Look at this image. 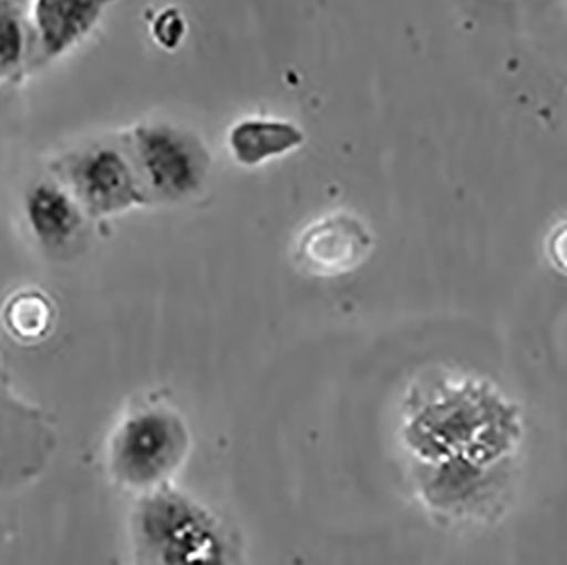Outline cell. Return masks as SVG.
<instances>
[{
    "label": "cell",
    "mask_w": 567,
    "mask_h": 565,
    "mask_svg": "<svg viewBox=\"0 0 567 565\" xmlns=\"http://www.w3.org/2000/svg\"><path fill=\"white\" fill-rule=\"evenodd\" d=\"M135 557L145 564H226L235 544L228 526L171 482L140 494L132 513Z\"/></svg>",
    "instance_id": "obj_1"
},
{
    "label": "cell",
    "mask_w": 567,
    "mask_h": 565,
    "mask_svg": "<svg viewBox=\"0 0 567 565\" xmlns=\"http://www.w3.org/2000/svg\"><path fill=\"white\" fill-rule=\"evenodd\" d=\"M190 450L183 414L167 404H145L130 411L111 433L106 464L117 486L136 494L168 484Z\"/></svg>",
    "instance_id": "obj_2"
},
{
    "label": "cell",
    "mask_w": 567,
    "mask_h": 565,
    "mask_svg": "<svg viewBox=\"0 0 567 565\" xmlns=\"http://www.w3.org/2000/svg\"><path fill=\"white\" fill-rule=\"evenodd\" d=\"M50 174L62 182L89 219H111L150 203L135 162L123 146L87 143L50 162Z\"/></svg>",
    "instance_id": "obj_3"
},
{
    "label": "cell",
    "mask_w": 567,
    "mask_h": 565,
    "mask_svg": "<svg viewBox=\"0 0 567 565\" xmlns=\"http://www.w3.org/2000/svg\"><path fill=\"white\" fill-rule=\"evenodd\" d=\"M124 143L150 203H183L197 196L208 181V150L189 131L167 123L138 124Z\"/></svg>",
    "instance_id": "obj_4"
},
{
    "label": "cell",
    "mask_w": 567,
    "mask_h": 565,
    "mask_svg": "<svg viewBox=\"0 0 567 565\" xmlns=\"http://www.w3.org/2000/svg\"><path fill=\"white\" fill-rule=\"evenodd\" d=\"M372 248L374 239L362 219L334 213L299 233L292 258L302 273L324 279L353 273L368 260Z\"/></svg>",
    "instance_id": "obj_5"
},
{
    "label": "cell",
    "mask_w": 567,
    "mask_h": 565,
    "mask_svg": "<svg viewBox=\"0 0 567 565\" xmlns=\"http://www.w3.org/2000/svg\"><path fill=\"white\" fill-rule=\"evenodd\" d=\"M113 0H30V66L51 65L81 47L101 24Z\"/></svg>",
    "instance_id": "obj_6"
},
{
    "label": "cell",
    "mask_w": 567,
    "mask_h": 565,
    "mask_svg": "<svg viewBox=\"0 0 567 565\" xmlns=\"http://www.w3.org/2000/svg\"><path fill=\"white\" fill-rule=\"evenodd\" d=\"M22 210L31 235L48 250L69 247L89 222L69 188L51 174L25 188Z\"/></svg>",
    "instance_id": "obj_7"
},
{
    "label": "cell",
    "mask_w": 567,
    "mask_h": 565,
    "mask_svg": "<svg viewBox=\"0 0 567 565\" xmlns=\"http://www.w3.org/2000/svg\"><path fill=\"white\" fill-rule=\"evenodd\" d=\"M305 134L292 123L276 120L240 121L228 134V146L238 164L257 167L267 160L286 155L299 148Z\"/></svg>",
    "instance_id": "obj_8"
},
{
    "label": "cell",
    "mask_w": 567,
    "mask_h": 565,
    "mask_svg": "<svg viewBox=\"0 0 567 565\" xmlns=\"http://www.w3.org/2000/svg\"><path fill=\"white\" fill-rule=\"evenodd\" d=\"M55 305L47 294L37 289L19 290L8 299L2 309V322L14 340L21 343H40L55 328Z\"/></svg>",
    "instance_id": "obj_9"
},
{
    "label": "cell",
    "mask_w": 567,
    "mask_h": 565,
    "mask_svg": "<svg viewBox=\"0 0 567 565\" xmlns=\"http://www.w3.org/2000/svg\"><path fill=\"white\" fill-rule=\"evenodd\" d=\"M31 40L24 0H0V88L24 75Z\"/></svg>",
    "instance_id": "obj_10"
},
{
    "label": "cell",
    "mask_w": 567,
    "mask_h": 565,
    "mask_svg": "<svg viewBox=\"0 0 567 565\" xmlns=\"http://www.w3.org/2000/svg\"><path fill=\"white\" fill-rule=\"evenodd\" d=\"M186 33V24L175 9H165L152 22V37L161 47L172 50Z\"/></svg>",
    "instance_id": "obj_11"
},
{
    "label": "cell",
    "mask_w": 567,
    "mask_h": 565,
    "mask_svg": "<svg viewBox=\"0 0 567 565\" xmlns=\"http://www.w3.org/2000/svg\"><path fill=\"white\" fill-rule=\"evenodd\" d=\"M549 255L554 267L567 274V225L557 229L550 238Z\"/></svg>",
    "instance_id": "obj_12"
}]
</instances>
